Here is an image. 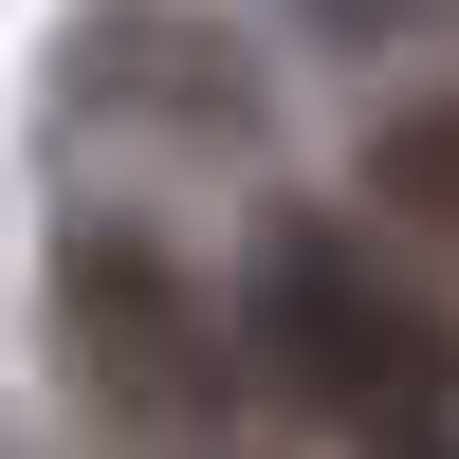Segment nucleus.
I'll list each match as a JSON object with an SVG mask.
<instances>
[{
    "label": "nucleus",
    "instance_id": "1",
    "mask_svg": "<svg viewBox=\"0 0 459 459\" xmlns=\"http://www.w3.org/2000/svg\"><path fill=\"white\" fill-rule=\"evenodd\" d=\"M257 368L368 459H459V313L404 276L368 221H276L257 239Z\"/></svg>",
    "mask_w": 459,
    "mask_h": 459
},
{
    "label": "nucleus",
    "instance_id": "4",
    "mask_svg": "<svg viewBox=\"0 0 459 459\" xmlns=\"http://www.w3.org/2000/svg\"><path fill=\"white\" fill-rule=\"evenodd\" d=\"M294 19H313V37H350V56H386V37H441L459 0H294Z\"/></svg>",
    "mask_w": 459,
    "mask_h": 459
},
{
    "label": "nucleus",
    "instance_id": "2",
    "mask_svg": "<svg viewBox=\"0 0 459 459\" xmlns=\"http://www.w3.org/2000/svg\"><path fill=\"white\" fill-rule=\"evenodd\" d=\"M56 350L110 423H221V313L147 221H74L56 239Z\"/></svg>",
    "mask_w": 459,
    "mask_h": 459
},
{
    "label": "nucleus",
    "instance_id": "3",
    "mask_svg": "<svg viewBox=\"0 0 459 459\" xmlns=\"http://www.w3.org/2000/svg\"><path fill=\"white\" fill-rule=\"evenodd\" d=\"M368 184H386L404 221H441V239H459V92H441V110H404V129L368 147Z\"/></svg>",
    "mask_w": 459,
    "mask_h": 459
}]
</instances>
